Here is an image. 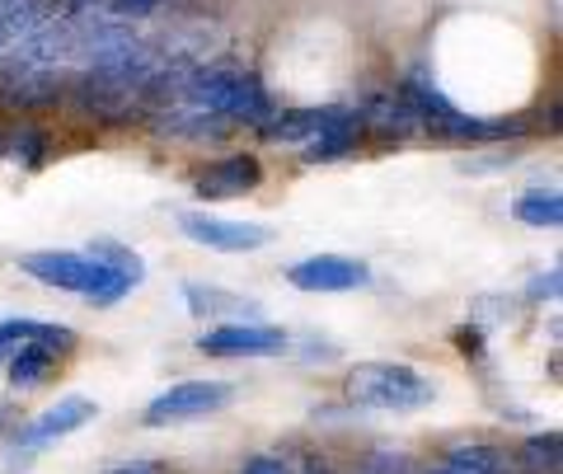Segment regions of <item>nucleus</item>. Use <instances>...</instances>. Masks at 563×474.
Returning <instances> with one entry per match:
<instances>
[{"instance_id":"1","label":"nucleus","mask_w":563,"mask_h":474,"mask_svg":"<svg viewBox=\"0 0 563 474\" xmlns=\"http://www.w3.org/2000/svg\"><path fill=\"white\" fill-rule=\"evenodd\" d=\"M432 381L404 362H362L347 372V399L357 409H380V414H413L432 404Z\"/></svg>"},{"instance_id":"2","label":"nucleus","mask_w":563,"mask_h":474,"mask_svg":"<svg viewBox=\"0 0 563 474\" xmlns=\"http://www.w3.org/2000/svg\"><path fill=\"white\" fill-rule=\"evenodd\" d=\"M188 90H192V99L207 103V109L221 113V118L254 122V128H263V122L273 118V99L244 71H202V76H192Z\"/></svg>"},{"instance_id":"3","label":"nucleus","mask_w":563,"mask_h":474,"mask_svg":"<svg viewBox=\"0 0 563 474\" xmlns=\"http://www.w3.org/2000/svg\"><path fill=\"white\" fill-rule=\"evenodd\" d=\"M231 399H235V390H231V385H221V381H179V385H169L165 395H155V399L146 404L141 423H146V428L198 423V418L221 414Z\"/></svg>"},{"instance_id":"4","label":"nucleus","mask_w":563,"mask_h":474,"mask_svg":"<svg viewBox=\"0 0 563 474\" xmlns=\"http://www.w3.org/2000/svg\"><path fill=\"white\" fill-rule=\"evenodd\" d=\"M95 414H99V404H95V399H85V395H66V399H57L47 414H38V418H33V423H29L20 437H14V451H24V455H14V461H10L5 470H10V474H14V470H29L33 451L47 447V442H57V437L80 432Z\"/></svg>"},{"instance_id":"5","label":"nucleus","mask_w":563,"mask_h":474,"mask_svg":"<svg viewBox=\"0 0 563 474\" xmlns=\"http://www.w3.org/2000/svg\"><path fill=\"white\" fill-rule=\"evenodd\" d=\"M76 348V333L66 324H38L29 333V339L10 353V385L14 390H33V385H43L52 372H57V357Z\"/></svg>"},{"instance_id":"6","label":"nucleus","mask_w":563,"mask_h":474,"mask_svg":"<svg viewBox=\"0 0 563 474\" xmlns=\"http://www.w3.org/2000/svg\"><path fill=\"white\" fill-rule=\"evenodd\" d=\"M179 231L192 244H207V250H221V254H250L273 240V231L258 221H231V217H207V212H179Z\"/></svg>"},{"instance_id":"7","label":"nucleus","mask_w":563,"mask_h":474,"mask_svg":"<svg viewBox=\"0 0 563 474\" xmlns=\"http://www.w3.org/2000/svg\"><path fill=\"white\" fill-rule=\"evenodd\" d=\"M198 353H207V357H277V353H287V333L273 324L231 320L221 329H207L198 339Z\"/></svg>"},{"instance_id":"8","label":"nucleus","mask_w":563,"mask_h":474,"mask_svg":"<svg viewBox=\"0 0 563 474\" xmlns=\"http://www.w3.org/2000/svg\"><path fill=\"white\" fill-rule=\"evenodd\" d=\"M287 283L301 287V291H357L372 283V268L362 258H347V254H314L301 258L287 268Z\"/></svg>"},{"instance_id":"9","label":"nucleus","mask_w":563,"mask_h":474,"mask_svg":"<svg viewBox=\"0 0 563 474\" xmlns=\"http://www.w3.org/2000/svg\"><path fill=\"white\" fill-rule=\"evenodd\" d=\"M263 179V169L254 155H225V161L198 169V179H192V192L207 202H221V198H240V192H254Z\"/></svg>"},{"instance_id":"10","label":"nucleus","mask_w":563,"mask_h":474,"mask_svg":"<svg viewBox=\"0 0 563 474\" xmlns=\"http://www.w3.org/2000/svg\"><path fill=\"white\" fill-rule=\"evenodd\" d=\"M343 122H366L357 109H301V113H282L263 122V136L268 142H314L320 132H333Z\"/></svg>"},{"instance_id":"11","label":"nucleus","mask_w":563,"mask_h":474,"mask_svg":"<svg viewBox=\"0 0 563 474\" xmlns=\"http://www.w3.org/2000/svg\"><path fill=\"white\" fill-rule=\"evenodd\" d=\"M517 221L536 225V231H554V225L563 221V198L559 192H531V198L517 202Z\"/></svg>"},{"instance_id":"12","label":"nucleus","mask_w":563,"mask_h":474,"mask_svg":"<svg viewBox=\"0 0 563 474\" xmlns=\"http://www.w3.org/2000/svg\"><path fill=\"white\" fill-rule=\"evenodd\" d=\"M184 296H188L192 315H207V310L221 315V310H231L235 320H244V315H250V301H240V296H225V291H211V287H198V283H188Z\"/></svg>"},{"instance_id":"13","label":"nucleus","mask_w":563,"mask_h":474,"mask_svg":"<svg viewBox=\"0 0 563 474\" xmlns=\"http://www.w3.org/2000/svg\"><path fill=\"white\" fill-rule=\"evenodd\" d=\"M446 465H461L470 474H507V461L493 447H455Z\"/></svg>"},{"instance_id":"14","label":"nucleus","mask_w":563,"mask_h":474,"mask_svg":"<svg viewBox=\"0 0 563 474\" xmlns=\"http://www.w3.org/2000/svg\"><path fill=\"white\" fill-rule=\"evenodd\" d=\"M521 461L531 465L536 474H559V432H544V437H531V442L521 447Z\"/></svg>"},{"instance_id":"15","label":"nucleus","mask_w":563,"mask_h":474,"mask_svg":"<svg viewBox=\"0 0 563 474\" xmlns=\"http://www.w3.org/2000/svg\"><path fill=\"white\" fill-rule=\"evenodd\" d=\"M43 146H47V142H43L38 132H5V136H0V155H14V161L24 155L29 165L43 155Z\"/></svg>"},{"instance_id":"16","label":"nucleus","mask_w":563,"mask_h":474,"mask_svg":"<svg viewBox=\"0 0 563 474\" xmlns=\"http://www.w3.org/2000/svg\"><path fill=\"white\" fill-rule=\"evenodd\" d=\"M33 329H38V320H0V362H5Z\"/></svg>"},{"instance_id":"17","label":"nucleus","mask_w":563,"mask_h":474,"mask_svg":"<svg viewBox=\"0 0 563 474\" xmlns=\"http://www.w3.org/2000/svg\"><path fill=\"white\" fill-rule=\"evenodd\" d=\"M244 474H291V465L277 455H254V461H244Z\"/></svg>"},{"instance_id":"18","label":"nucleus","mask_w":563,"mask_h":474,"mask_svg":"<svg viewBox=\"0 0 563 474\" xmlns=\"http://www.w3.org/2000/svg\"><path fill=\"white\" fill-rule=\"evenodd\" d=\"M109 474H169L161 461H128V465H118V470H109Z\"/></svg>"},{"instance_id":"19","label":"nucleus","mask_w":563,"mask_h":474,"mask_svg":"<svg viewBox=\"0 0 563 474\" xmlns=\"http://www.w3.org/2000/svg\"><path fill=\"white\" fill-rule=\"evenodd\" d=\"M559 291V268H550V277H536L531 283V301H540V296H554Z\"/></svg>"},{"instance_id":"20","label":"nucleus","mask_w":563,"mask_h":474,"mask_svg":"<svg viewBox=\"0 0 563 474\" xmlns=\"http://www.w3.org/2000/svg\"><path fill=\"white\" fill-rule=\"evenodd\" d=\"M118 10L122 14H146V10H155V0H118Z\"/></svg>"},{"instance_id":"21","label":"nucleus","mask_w":563,"mask_h":474,"mask_svg":"<svg viewBox=\"0 0 563 474\" xmlns=\"http://www.w3.org/2000/svg\"><path fill=\"white\" fill-rule=\"evenodd\" d=\"M437 474H470V470H461V465H442V470H437Z\"/></svg>"},{"instance_id":"22","label":"nucleus","mask_w":563,"mask_h":474,"mask_svg":"<svg viewBox=\"0 0 563 474\" xmlns=\"http://www.w3.org/2000/svg\"><path fill=\"white\" fill-rule=\"evenodd\" d=\"M5 428H10V414H5V409H0V432H5Z\"/></svg>"}]
</instances>
